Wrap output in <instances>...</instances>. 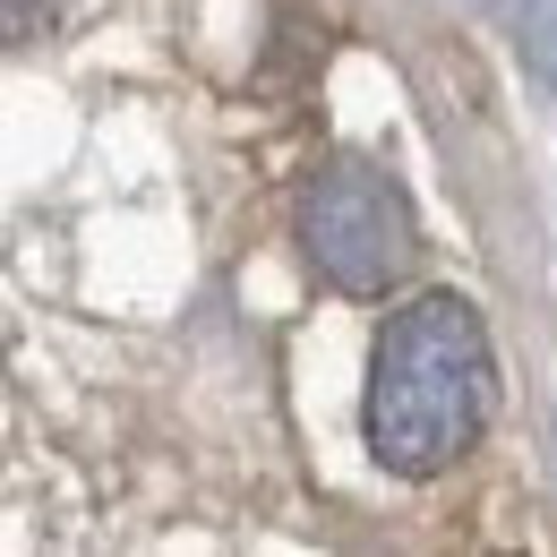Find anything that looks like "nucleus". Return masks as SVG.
<instances>
[{
    "label": "nucleus",
    "instance_id": "1",
    "mask_svg": "<svg viewBox=\"0 0 557 557\" xmlns=\"http://www.w3.org/2000/svg\"><path fill=\"white\" fill-rule=\"evenodd\" d=\"M497 412V360H488L481 309L455 292L412 300L369 369V455L404 481H437L446 463H463L481 446Z\"/></svg>",
    "mask_w": 557,
    "mask_h": 557
},
{
    "label": "nucleus",
    "instance_id": "2",
    "mask_svg": "<svg viewBox=\"0 0 557 557\" xmlns=\"http://www.w3.org/2000/svg\"><path fill=\"white\" fill-rule=\"evenodd\" d=\"M300 240L318 258V275L344 292H386L412 267V207L386 172L369 163H326L300 189Z\"/></svg>",
    "mask_w": 557,
    "mask_h": 557
},
{
    "label": "nucleus",
    "instance_id": "3",
    "mask_svg": "<svg viewBox=\"0 0 557 557\" xmlns=\"http://www.w3.org/2000/svg\"><path fill=\"white\" fill-rule=\"evenodd\" d=\"M515 44H523V61L557 86V0H532V9H523V35H515Z\"/></svg>",
    "mask_w": 557,
    "mask_h": 557
}]
</instances>
